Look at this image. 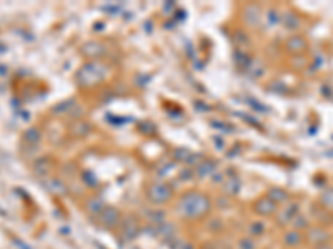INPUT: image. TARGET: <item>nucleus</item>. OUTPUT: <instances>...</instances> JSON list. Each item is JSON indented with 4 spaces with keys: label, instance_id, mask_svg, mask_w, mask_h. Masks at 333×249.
<instances>
[{
    "label": "nucleus",
    "instance_id": "a878e982",
    "mask_svg": "<svg viewBox=\"0 0 333 249\" xmlns=\"http://www.w3.org/2000/svg\"><path fill=\"white\" fill-rule=\"evenodd\" d=\"M50 183H54V186H50L49 191H52V193L57 194V196H64L68 191L67 190V185H65L64 181H60V180H50Z\"/></svg>",
    "mask_w": 333,
    "mask_h": 249
},
{
    "label": "nucleus",
    "instance_id": "7ed1b4c3",
    "mask_svg": "<svg viewBox=\"0 0 333 249\" xmlns=\"http://www.w3.org/2000/svg\"><path fill=\"white\" fill-rule=\"evenodd\" d=\"M107 75V67L100 62H90L77 73V83L80 86H92Z\"/></svg>",
    "mask_w": 333,
    "mask_h": 249
},
{
    "label": "nucleus",
    "instance_id": "ddd939ff",
    "mask_svg": "<svg viewBox=\"0 0 333 249\" xmlns=\"http://www.w3.org/2000/svg\"><path fill=\"white\" fill-rule=\"evenodd\" d=\"M305 241V236L301 231H297V229H288L287 233L283 234V246L290 248V249H295L299 248L301 243Z\"/></svg>",
    "mask_w": 333,
    "mask_h": 249
},
{
    "label": "nucleus",
    "instance_id": "f8f14e48",
    "mask_svg": "<svg viewBox=\"0 0 333 249\" xmlns=\"http://www.w3.org/2000/svg\"><path fill=\"white\" fill-rule=\"evenodd\" d=\"M266 231H268V228H266V222L264 220H253L250 221L247 224V236H250V238L253 239H258V238H264V236L266 234Z\"/></svg>",
    "mask_w": 333,
    "mask_h": 249
},
{
    "label": "nucleus",
    "instance_id": "6ab92c4d",
    "mask_svg": "<svg viewBox=\"0 0 333 249\" xmlns=\"http://www.w3.org/2000/svg\"><path fill=\"white\" fill-rule=\"evenodd\" d=\"M282 20H283L285 30H290V32H295V30H299V28H300L301 20H300V17L297 15V14H293V12H288V14H285V15L282 17Z\"/></svg>",
    "mask_w": 333,
    "mask_h": 249
},
{
    "label": "nucleus",
    "instance_id": "9b49d317",
    "mask_svg": "<svg viewBox=\"0 0 333 249\" xmlns=\"http://www.w3.org/2000/svg\"><path fill=\"white\" fill-rule=\"evenodd\" d=\"M143 218H145L150 226H155V224H160V222L166 221V211L164 208L152 206L143 211Z\"/></svg>",
    "mask_w": 333,
    "mask_h": 249
},
{
    "label": "nucleus",
    "instance_id": "f03ea898",
    "mask_svg": "<svg viewBox=\"0 0 333 249\" xmlns=\"http://www.w3.org/2000/svg\"><path fill=\"white\" fill-rule=\"evenodd\" d=\"M173 188L170 183L166 181H153L147 186L145 190V198L150 203V206H157V208H164L166 203L173 199Z\"/></svg>",
    "mask_w": 333,
    "mask_h": 249
},
{
    "label": "nucleus",
    "instance_id": "f257e3e1",
    "mask_svg": "<svg viewBox=\"0 0 333 249\" xmlns=\"http://www.w3.org/2000/svg\"><path fill=\"white\" fill-rule=\"evenodd\" d=\"M210 211H212V199L199 190L185 191L175 203V213L187 221L203 220L210 215Z\"/></svg>",
    "mask_w": 333,
    "mask_h": 249
},
{
    "label": "nucleus",
    "instance_id": "6e6552de",
    "mask_svg": "<svg viewBox=\"0 0 333 249\" xmlns=\"http://www.w3.org/2000/svg\"><path fill=\"white\" fill-rule=\"evenodd\" d=\"M305 241H308L312 246H320V244H327L330 243L332 234L323 228V226H310L308 229L303 233Z\"/></svg>",
    "mask_w": 333,
    "mask_h": 249
},
{
    "label": "nucleus",
    "instance_id": "412c9836",
    "mask_svg": "<svg viewBox=\"0 0 333 249\" xmlns=\"http://www.w3.org/2000/svg\"><path fill=\"white\" fill-rule=\"evenodd\" d=\"M318 204L322 208H325L327 211H333V188H327V190L320 194Z\"/></svg>",
    "mask_w": 333,
    "mask_h": 249
},
{
    "label": "nucleus",
    "instance_id": "bb28decb",
    "mask_svg": "<svg viewBox=\"0 0 333 249\" xmlns=\"http://www.w3.org/2000/svg\"><path fill=\"white\" fill-rule=\"evenodd\" d=\"M313 249H333V244H332V243H327V244H320V246H315Z\"/></svg>",
    "mask_w": 333,
    "mask_h": 249
},
{
    "label": "nucleus",
    "instance_id": "b1692460",
    "mask_svg": "<svg viewBox=\"0 0 333 249\" xmlns=\"http://www.w3.org/2000/svg\"><path fill=\"white\" fill-rule=\"evenodd\" d=\"M168 244H170V249H195L194 244L183 238H173Z\"/></svg>",
    "mask_w": 333,
    "mask_h": 249
},
{
    "label": "nucleus",
    "instance_id": "a211bd4d",
    "mask_svg": "<svg viewBox=\"0 0 333 249\" xmlns=\"http://www.w3.org/2000/svg\"><path fill=\"white\" fill-rule=\"evenodd\" d=\"M245 22L250 25V27H257L258 24H260V8H258L257 5H247V8H245Z\"/></svg>",
    "mask_w": 333,
    "mask_h": 249
},
{
    "label": "nucleus",
    "instance_id": "2eb2a0df",
    "mask_svg": "<svg viewBox=\"0 0 333 249\" xmlns=\"http://www.w3.org/2000/svg\"><path fill=\"white\" fill-rule=\"evenodd\" d=\"M217 171V163L212 160H203L201 163L195 168V176L200 178V180H205V178H212V174Z\"/></svg>",
    "mask_w": 333,
    "mask_h": 249
},
{
    "label": "nucleus",
    "instance_id": "0eeeda50",
    "mask_svg": "<svg viewBox=\"0 0 333 249\" xmlns=\"http://www.w3.org/2000/svg\"><path fill=\"white\" fill-rule=\"evenodd\" d=\"M299 215H300V204L297 203V201H290V203H287L285 208L278 209L275 220H277L278 226H290L292 221Z\"/></svg>",
    "mask_w": 333,
    "mask_h": 249
},
{
    "label": "nucleus",
    "instance_id": "4468645a",
    "mask_svg": "<svg viewBox=\"0 0 333 249\" xmlns=\"http://www.w3.org/2000/svg\"><path fill=\"white\" fill-rule=\"evenodd\" d=\"M285 49H287L288 54H293L297 56L306 49V40L303 37H300V35H292L287 40V43H285Z\"/></svg>",
    "mask_w": 333,
    "mask_h": 249
},
{
    "label": "nucleus",
    "instance_id": "39448f33",
    "mask_svg": "<svg viewBox=\"0 0 333 249\" xmlns=\"http://www.w3.org/2000/svg\"><path fill=\"white\" fill-rule=\"evenodd\" d=\"M122 213L120 209L115 208V206H105L103 211L100 213L97 216V222L99 226H102L103 229H118V226H120L122 222Z\"/></svg>",
    "mask_w": 333,
    "mask_h": 249
},
{
    "label": "nucleus",
    "instance_id": "5701e85b",
    "mask_svg": "<svg viewBox=\"0 0 333 249\" xmlns=\"http://www.w3.org/2000/svg\"><path fill=\"white\" fill-rule=\"evenodd\" d=\"M236 249H258V241L245 234L236 241Z\"/></svg>",
    "mask_w": 333,
    "mask_h": 249
},
{
    "label": "nucleus",
    "instance_id": "9d476101",
    "mask_svg": "<svg viewBox=\"0 0 333 249\" xmlns=\"http://www.w3.org/2000/svg\"><path fill=\"white\" fill-rule=\"evenodd\" d=\"M107 206V203H105V199L102 196H90L89 199L85 201V213L92 218H97L100 213L103 211V208Z\"/></svg>",
    "mask_w": 333,
    "mask_h": 249
},
{
    "label": "nucleus",
    "instance_id": "20e7f679",
    "mask_svg": "<svg viewBox=\"0 0 333 249\" xmlns=\"http://www.w3.org/2000/svg\"><path fill=\"white\" fill-rule=\"evenodd\" d=\"M140 221L137 216L129 215L122 218V222L118 226V234H120L122 241H133L135 238L140 234Z\"/></svg>",
    "mask_w": 333,
    "mask_h": 249
},
{
    "label": "nucleus",
    "instance_id": "423d86ee",
    "mask_svg": "<svg viewBox=\"0 0 333 249\" xmlns=\"http://www.w3.org/2000/svg\"><path fill=\"white\" fill-rule=\"evenodd\" d=\"M280 206L275 201H271L268 196H262L253 203V211L258 218H271L277 216Z\"/></svg>",
    "mask_w": 333,
    "mask_h": 249
},
{
    "label": "nucleus",
    "instance_id": "393cba45",
    "mask_svg": "<svg viewBox=\"0 0 333 249\" xmlns=\"http://www.w3.org/2000/svg\"><path fill=\"white\" fill-rule=\"evenodd\" d=\"M90 130L92 126L90 123H87V121H75V123H73V133H75L77 137H85Z\"/></svg>",
    "mask_w": 333,
    "mask_h": 249
},
{
    "label": "nucleus",
    "instance_id": "4be33fe9",
    "mask_svg": "<svg viewBox=\"0 0 333 249\" xmlns=\"http://www.w3.org/2000/svg\"><path fill=\"white\" fill-rule=\"evenodd\" d=\"M290 228L292 229H297V231H301V233H303V231H306V229L310 228V220L305 215H301V213H300V215L292 221Z\"/></svg>",
    "mask_w": 333,
    "mask_h": 249
},
{
    "label": "nucleus",
    "instance_id": "f3484780",
    "mask_svg": "<svg viewBox=\"0 0 333 249\" xmlns=\"http://www.w3.org/2000/svg\"><path fill=\"white\" fill-rule=\"evenodd\" d=\"M240 186H242V183H240V180L236 176H227L225 181L222 183V191L223 194L227 196H235L238 194Z\"/></svg>",
    "mask_w": 333,
    "mask_h": 249
},
{
    "label": "nucleus",
    "instance_id": "aec40b11",
    "mask_svg": "<svg viewBox=\"0 0 333 249\" xmlns=\"http://www.w3.org/2000/svg\"><path fill=\"white\" fill-rule=\"evenodd\" d=\"M312 213H315V215H312V216H315V220L320 222V226H325V224H330V222H333V216H323V215H327V213H330V211H327V209L322 208L320 204H315V206H312Z\"/></svg>",
    "mask_w": 333,
    "mask_h": 249
},
{
    "label": "nucleus",
    "instance_id": "1a4fd4ad",
    "mask_svg": "<svg viewBox=\"0 0 333 249\" xmlns=\"http://www.w3.org/2000/svg\"><path fill=\"white\" fill-rule=\"evenodd\" d=\"M150 233L153 236H157L162 241H166L170 243L173 238H177V226L173 224V222H168V221H164L160 222V224H155L152 226V231Z\"/></svg>",
    "mask_w": 333,
    "mask_h": 249
},
{
    "label": "nucleus",
    "instance_id": "dca6fc26",
    "mask_svg": "<svg viewBox=\"0 0 333 249\" xmlns=\"http://www.w3.org/2000/svg\"><path fill=\"white\" fill-rule=\"evenodd\" d=\"M265 196H268L271 201H275L278 206L280 204L290 203V193H288L287 190H283V188H280V186H271L270 190L266 191Z\"/></svg>",
    "mask_w": 333,
    "mask_h": 249
}]
</instances>
